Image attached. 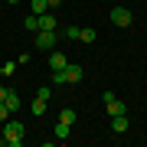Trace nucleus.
<instances>
[{"instance_id": "nucleus-4", "label": "nucleus", "mask_w": 147, "mask_h": 147, "mask_svg": "<svg viewBox=\"0 0 147 147\" xmlns=\"http://www.w3.org/2000/svg\"><path fill=\"white\" fill-rule=\"evenodd\" d=\"M105 111H108L111 118H118V115H127V105H124V101H118L115 95H111V98L105 101Z\"/></svg>"}, {"instance_id": "nucleus-22", "label": "nucleus", "mask_w": 147, "mask_h": 147, "mask_svg": "<svg viewBox=\"0 0 147 147\" xmlns=\"http://www.w3.org/2000/svg\"><path fill=\"white\" fill-rule=\"evenodd\" d=\"M7 98V85H0V101H3Z\"/></svg>"}, {"instance_id": "nucleus-8", "label": "nucleus", "mask_w": 147, "mask_h": 147, "mask_svg": "<svg viewBox=\"0 0 147 147\" xmlns=\"http://www.w3.org/2000/svg\"><path fill=\"white\" fill-rule=\"evenodd\" d=\"M39 30H56V16L49 13V10L39 13Z\"/></svg>"}, {"instance_id": "nucleus-3", "label": "nucleus", "mask_w": 147, "mask_h": 147, "mask_svg": "<svg viewBox=\"0 0 147 147\" xmlns=\"http://www.w3.org/2000/svg\"><path fill=\"white\" fill-rule=\"evenodd\" d=\"M131 10H127V7H111V23H115V26H131Z\"/></svg>"}, {"instance_id": "nucleus-15", "label": "nucleus", "mask_w": 147, "mask_h": 147, "mask_svg": "<svg viewBox=\"0 0 147 147\" xmlns=\"http://www.w3.org/2000/svg\"><path fill=\"white\" fill-rule=\"evenodd\" d=\"M59 36H65V39H75V42H79V26H65Z\"/></svg>"}, {"instance_id": "nucleus-7", "label": "nucleus", "mask_w": 147, "mask_h": 147, "mask_svg": "<svg viewBox=\"0 0 147 147\" xmlns=\"http://www.w3.org/2000/svg\"><path fill=\"white\" fill-rule=\"evenodd\" d=\"M3 105L10 108V111H20V95H16L13 88H7V98H3Z\"/></svg>"}, {"instance_id": "nucleus-2", "label": "nucleus", "mask_w": 147, "mask_h": 147, "mask_svg": "<svg viewBox=\"0 0 147 147\" xmlns=\"http://www.w3.org/2000/svg\"><path fill=\"white\" fill-rule=\"evenodd\" d=\"M59 42V33L56 30H39L36 33V49H42V53H53Z\"/></svg>"}, {"instance_id": "nucleus-6", "label": "nucleus", "mask_w": 147, "mask_h": 147, "mask_svg": "<svg viewBox=\"0 0 147 147\" xmlns=\"http://www.w3.org/2000/svg\"><path fill=\"white\" fill-rule=\"evenodd\" d=\"M65 65H69V56H62V53L53 49V53H49V69L56 72V69H65Z\"/></svg>"}, {"instance_id": "nucleus-1", "label": "nucleus", "mask_w": 147, "mask_h": 147, "mask_svg": "<svg viewBox=\"0 0 147 147\" xmlns=\"http://www.w3.org/2000/svg\"><path fill=\"white\" fill-rule=\"evenodd\" d=\"M0 144H7V147H20L23 144V124L20 121H10V118L3 121V137H0Z\"/></svg>"}, {"instance_id": "nucleus-23", "label": "nucleus", "mask_w": 147, "mask_h": 147, "mask_svg": "<svg viewBox=\"0 0 147 147\" xmlns=\"http://www.w3.org/2000/svg\"><path fill=\"white\" fill-rule=\"evenodd\" d=\"M7 3H20V0H7Z\"/></svg>"}, {"instance_id": "nucleus-9", "label": "nucleus", "mask_w": 147, "mask_h": 147, "mask_svg": "<svg viewBox=\"0 0 147 147\" xmlns=\"http://www.w3.org/2000/svg\"><path fill=\"white\" fill-rule=\"evenodd\" d=\"M111 127H115V134H124V131H127V115L111 118Z\"/></svg>"}, {"instance_id": "nucleus-18", "label": "nucleus", "mask_w": 147, "mask_h": 147, "mask_svg": "<svg viewBox=\"0 0 147 147\" xmlns=\"http://www.w3.org/2000/svg\"><path fill=\"white\" fill-rule=\"evenodd\" d=\"M53 85H65V69H56L53 72Z\"/></svg>"}, {"instance_id": "nucleus-16", "label": "nucleus", "mask_w": 147, "mask_h": 147, "mask_svg": "<svg viewBox=\"0 0 147 147\" xmlns=\"http://www.w3.org/2000/svg\"><path fill=\"white\" fill-rule=\"evenodd\" d=\"M69 131H72V124H65V121L56 124V137H69Z\"/></svg>"}, {"instance_id": "nucleus-14", "label": "nucleus", "mask_w": 147, "mask_h": 147, "mask_svg": "<svg viewBox=\"0 0 147 147\" xmlns=\"http://www.w3.org/2000/svg\"><path fill=\"white\" fill-rule=\"evenodd\" d=\"M30 111H33V115H46V101H42V98H36V101L30 105Z\"/></svg>"}, {"instance_id": "nucleus-11", "label": "nucleus", "mask_w": 147, "mask_h": 147, "mask_svg": "<svg viewBox=\"0 0 147 147\" xmlns=\"http://www.w3.org/2000/svg\"><path fill=\"white\" fill-rule=\"evenodd\" d=\"M95 36H98V33H95L92 26H85V30H79V42H95Z\"/></svg>"}, {"instance_id": "nucleus-19", "label": "nucleus", "mask_w": 147, "mask_h": 147, "mask_svg": "<svg viewBox=\"0 0 147 147\" xmlns=\"http://www.w3.org/2000/svg\"><path fill=\"white\" fill-rule=\"evenodd\" d=\"M13 69H16V62H3V69H0V75H13Z\"/></svg>"}, {"instance_id": "nucleus-12", "label": "nucleus", "mask_w": 147, "mask_h": 147, "mask_svg": "<svg viewBox=\"0 0 147 147\" xmlns=\"http://www.w3.org/2000/svg\"><path fill=\"white\" fill-rule=\"evenodd\" d=\"M30 10L39 16V13H46V10H49V3H46V0H30Z\"/></svg>"}, {"instance_id": "nucleus-17", "label": "nucleus", "mask_w": 147, "mask_h": 147, "mask_svg": "<svg viewBox=\"0 0 147 147\" xmlns=\"http://www.w3.org/2000/svg\"><path fill=\"white\" fill-rule=\"evenodd\" d=\"M36 98H42V101H49V98H53V88H49V85H39Z\"/></svg>"}, {"instance_id": "nucleus-20", "label": "nucleus", "mask_w": 147, "mask_h": 147, "mask_svg": "<svg viewBox=\"0 0 147 147\" xmlns=\"http://www.w3.org/2000/svg\"><path fill=\"white\" fill-rule=\"evenodd\" d=\"M7 118H10V108H7V105H3V101H0V124H3V121H7Z\"/></svg>"}, {"instance_id": "nucleus-21", "label": "nucleus", "mask_w": 147, "mask_h": 147, "mask_svg": "<svg viewBox=\"0 0 147 147\" xmlns=\"http://www.w3.org/2000/svg\"><path fill=\"white\" fill-rule=\"evenodd\" d=\"M46 3H49V10H53V7H59V3H62V0H46Z\"/></svg>"}, {"instance_id": "nucleus-5", "label": "nucleus", "mask_w": 147, "mask_h": 147, "mask_svg": "<svg viewBox=\"0 0 147 147\" xmlns=\"http://www.w3.org/2000/svg\"><path fill=\"white\" fill-rule=\"evenodd\" d=\"M82 75H85V72H82V65H75V62H69V65H65V85H79V82H82Z\"/></svg>"}, {"instance_id": "nucleus-10", "label": "nucleus", "mask_w": 147, "mask_h": 147, "mask_svg": "<svg viewBox=\"0 0 147 147\" xmlns=\"http://www.w3.org/2000/svg\"><path fill=\"white\" fill-rule=\"evenodd\" d=\"M23 26H26V33H39V16H36V13H30Z\"/></svg>"}, {"instance_id": "nucleus-13", "label": "nucleus", "mask_w": 147, "mask_h": 147, "mask_svg": "<svg viewBox=\"0 0 147 147\" xmlns=\"http://www.w3.org/2000/svg\"><path fill=\"white\" fill-rule=\"evenodd\" d=\"M75 118H79V115H75L72 108H62V111H59V121H65V124H75Z\"/></svg>"}]
</instances>
